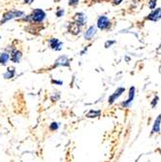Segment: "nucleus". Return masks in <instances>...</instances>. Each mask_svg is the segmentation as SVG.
<instances>
[{
	"mask_svg": "<svg viewBox=\"0 0 161 162\" xmlns=\"http://www.w3.org/2000/svg\"><path fill=\"white\" fill-rule=\"evenodd\" d=\"M33 1H34V0H24V2L26 4H31Z\"/></svg>",
	"mask_w": 161,
	"mask_h": 162,
	"instance_id": "nucleus-24",
	"label": "nucleus"
},
{
	"mask_svg": "<svg viewBox=\"0 0 161 162\" xmlns=\"http://www.w3.org/2000/svg\"><path fill=\"white\" fill-rule=\"evenodd\" d=\"M46 17V14L44 13V11H42L40 9H36L34 10V12L32 13V15H30V18L33 22H41Z\"/></svg>",
	"mask_w": 161,
	"mask_h": 162,
	"instance_id": "nucleus-1",
	"label": "nucleus"
},
{
	"mask_svg": "<svg viewBox=\"0 0 161 162\" xmlns=\"http://www.w3.org/2000/svg\"><path fill=\"white\" fill-rule=\"evenodd\" d=\"M96 32V29L94 26H90L88 29V31L86 32V34H84V37H86V40H90L92 38V36L95 34Z\"/></svg>",
	"mask_w": 161,
	"mask_h": 162,
	"instance_id": "nucleus-10",
	"label": "nucleus"
},
{
	"mask_svg": "<svg viewBox=\"0 0 161 162\" xmlns=\"http://www.w3.org/2000/svg\"><path fill=\"white\" fill-rule=\"evenodd\" d=\"M63 14H64V11H62V10H61V11H58V12H57L56 16H57V17H61Z\"/></svg>",
	"mask_w": 161,
	"mask_h": 162,
	"instance_id": "nucleus-22",
	"label": "nucleus"
},
{
	"mask_svg": "<svg viewBox=\"0 0 161 162\" xmlns=\"http://www.w3.org/2000/svg\"><path fill=\"white\" fill-rule=\"evenodd\" d=\"M50 44H51V48H52V49L56 50H61L62 43H61V42H59L57 39H52L51 41H50Z\"/></svg>",
	"mask_w": 161,
	"mask_h": 162,
	"instance_id": "nucleus-9",
	"label": "nucleus"
},
{
	"mask_svg": "<svg viewBox=\"0 0 161 162\" xmlns=\"http://www.w3.org/2000/svg\"><path fill=\"white\" fill-rule=\"evenodd\" d=\"M124 91H125V88H124V87H118V88L113 93L112 96L109 98V104H113V103L115 102V101L117 100L118 98L120 97V95L122 94Z\"/></svg>",
	"mask_w": 161,
	"mask_h": 162,
	"instance_id": "nucleus-5",
	"label": "nucleus"
},
{
	"mask_svg": "<svg viewBox=\"0 0 161 162\" xmlns=\"http://www.w3.org/2000/svg\"><path fill=\"white\" fill-rule=\"evenodd\" d=\"M20 57H22V52H18V50H15V52H13L12 60L14 62H18L20 59Z\"/></svg>",
	"mask_w": 161,
	"mask_h": 162,
	"instance_id": "nucleus-12",
	"label": "nucleus"
},
{
	"mask_svg": "<svg viewBox=\"0 0 161 162\" xmlns=\"http://www.w3.org/2000/svg\"><path fill=\"white\" fill-rule=\"evenodd\" d=\"M100 114H101V111H93V110H91L90 112L86 115V116H88V118H97V116H100Z\"/></svg>",
	"mask_w": 161,
	"mask_h": 162,
	"instance_id": "nucleus-15",
	"label": "nucleus"
},
{
	"mask_svg": "<svg viewBox=\"0 0 161 162\" xmlns=\"http://www.w3.org/2000/svg\"><path fill=\"white\" fill-rule=\"evenodd\" d=\"M134 97H135V87L134 86H131L130 89H129V96H128V99L125 101V102L122 103V106L123 107H129L130 104L132 103V101H133Z\"/></svg>",
	"mask_w": 161,
	"mask_h": 162,
	"instance_id": "nucleus-6",
	"label": "nucleus"
},
{
	"mask_svg": "<svg viewBox=\"0 0 161 162\" xmlns=\"http://www.w3.org/2000/svg\"><path fill=\"white\" fill-rule=\"evenodd\" d=\"M160 124H161V115L157 116V118L155 119L154 127H152V132L151 133H158L160 130Z\"/></svg>",
	"mask_w": 161,
	"mask_h": 162,
	"instance_id": "nucleus-8",
	"label": "nucleus"
},
{
	"mask_svg": "<svg viewBox=\"0 0 161 162\" xmlns=\"http://www.w3.org/2000/svg\"><path fill=\"white\" fill-rule=\"evenodd\" d=\"M9 60V54H5V52H3V54H0V63L1 64H6V62Z\"/></svg>",
	"mask_w": 161,
	"mask_h": 162,
	"instance_id": "nucleus-14",
	"label": "nucleus"
},
{
	"mask_svg": "<svg viewBox=\"0 0 161 162\" xmlns=\"http://www.w3.org/2000/svg\"><path fill=\"white\" fill-rule=\"evenodd\" d=\"M160 18H161V8H157L156 10H154V12H151L147 17V20H152V22H158Z\"/></svg>",
	"mask_w": 161,
	"mask_h": 162,
	"instance_id": "nucleus-3",
	"label": "nucleus"
},
{
	"mask_svg": "<svg viewBox=\"0 0 161 162\" xmlns=\"http://www.w3.org/2000/svg\"><path fill=\"white\" fill-rule=\"evenodd\" d=\"M15 76V68L10 67L8 69V71L4 74V78L5 79H12Z\"/></svg>",
	"mask_w": 161,
	"mask_h": 162,
	"instance_id": "nucleus-13",
	"label": "nucleus"
},
{
	"mask_svg": "<svg viewBox=\"0 0 161 162\" xmlns=\"http://www.w3.org/2000/svg\"><path fill=\"white\" fill-rule=\"evenodd\" d=\"M79 3V0H70L69 1V5L71 6H76Z\"/></svg>",
	"mask_w": 161,
	"mask_h": 162,
	"instance_id": "nucleus-20",
	"label": "nucleus"
},
{
	"mask_svg": "<svg viewBox=\"0 0 161 162\" xmlns=\"http://www.w3.org/2000/svg\"><path fill=\"white\" fill-rule=\"evenodd\" d=\"M58 127H59V124L57 123H52L50 124V130H51V131H55V130L58 129Z\"/></svg>",
	"mask_w": 161,
	"mask_h": 162,
	"instance_id": "nucleus-17",
	"label": "nucleus"
},
{
	"mask_svg": "<svg viewBox=\"0 0 161 162\" xmlns=\"http://www.w3.org/2000/svg\"><path fill=\"white\" fill-rule=\"evenodd\" d=\"M115 41H107L106 43H105V48H109L112 46L113 44H115Z\"/></svg>",
	"mask_w": 161,
	"mask_h": 162,
	"instance_id": "nucleus-19",
	"label": "nucleus"
},
{
	"mask_svg": "<svg viewBox=\"0 0 161 162\" xmlns=\"http://www.w3.org/2000/svg\"><path fill=\"white\" fill-rule=\"evenodd\" d=\"M71 31H72L74 34H77L80 32V27H79V25L77 23H73L72 26H71Z\"/></svg>",
	"mask_w": 161,
	"mask_h": 162,
	"instance_id": "nucleus-16",
	"label": "nucleus"
},
{
	"mask_svg": "<svg viewBox=\"0 0 161 162\" xmlns=\"http://www.w3.org/2000/svg\"><path fill=\"white\" fill-rule=\"evenodd\" d=\"M97 25H98V27L100 29H106L110 26V22L109 20H108L107 17H105V16H102V17H100L98 18V22H97Z\"/></svg>",
	"mask_w": 161,
	"mask_h": 162,
	"instance_id": "nucleus-4",
	"label": "nucleus"
},
{
	"mask_svg": "<svg viewBox=\"0 0 161 162\" xmlns=\"http://www.w3.org/2000/svg\"><path fill=\"white\" fill-rule=\"evenodd\" d=\"M76 20H77L76 23L78 25H83L84 22H86V17H84L83 13H78V14H76Z\"/></svg>",
	"mask_w": 161,
	"mask_h": 162,
	"instance_id": "nucleus-11",
	"label": "nucleus"
},
{
	"mask_svg": "<svg viewBox=\"0 0 161 162\" xmlns=\"http://www.w3.org/2000/svg\"><path fill=\"white\" fill-rule=\"evenodd\" d=\"M156 3H157L156 0H150V1L149 2V9H151V10L155 9V7H156Z\"/></svg>",
	"mask_w": 161,
	"mask_h": 162,
	"instance_id": "nucleus-18",
	"label": "nucleus"
},
{
	"mask_svg": "<svg viewBox=\"0 0 161 162\" xmlns=\"http://www.w3.org/2000/svg\"><path fill=\"white\" fill-rule=\"evenodd\" d=\"M121 1H122V0H113V4H115V5H118V4H120Z\"/></svg>",
	"mask_w": 161,
	"mask_h": 162,
	"instance_id": "nucleus-23",
	"label": "nucleus"
},
{
	"mask_svg": "<svg viewBox=\"0 0 161 162\" xmlns=\"http://www.w3.org/2000/svg\"><path fill=\"white\" fill-rule=\"evenodd\" d=\"M52 83L57 84H62V82H58V81H52Z\"/></svg>",
	"mask_w": 161,
	"mask_h": 162,
	"instance_id": "nucleus-25",
	"label": "nucleus"
},
{
	"mask_svg": "<svg viewBox=\"0 0 161 162\" xmlns=\"http://www.w3.org/2000/svg\"><path fill=\"white\" fill-rule=\"evenodd\" d=\"M23 15V12H20V11H11V12H8L6 14L4 15V18L3 20L1 22V25H3L4 22H6L7 20H12V18H18L20 17V16Z\"/></svg>",
	"mask_w": 161,
	"mask_h": 162,
	"instance_id": "nucleus-2",
	"label": "nucleus"
},
{
	"mask_svg": "<svg viewBox=\"0 0 161 162\" xmlns=\"http://www.w3.org/2000/svg\"><path fill=\"white\" fill-rule=\"evenodd\" d=\"M55 65H62V66H69V60L68 58L65 56V55H62V56L58 57L55 61Z\"/></svg>",
	"mask_w": 161,
	"mask_h": 162,
	"instance_id": "nucleus-7",
	"label": "nucleus"
},
{
	"mask_svg": "<svg viewBox=\"0 0 161 162\" xmlns=\"http://www.w3.org/2000/svg\"><path fill=\"white\" fill-rule=\"evenodd\" d=\"M157 102H158V97H154V99L152 100V102H151V106H152V108H154L155 107V105L157 104Z\"/></svg>",
	"mask_w": 161,
	"mask_h": 162,
	"instance_id": "nucleus-21",
	"label": "nucleus"
}]
</instances>
